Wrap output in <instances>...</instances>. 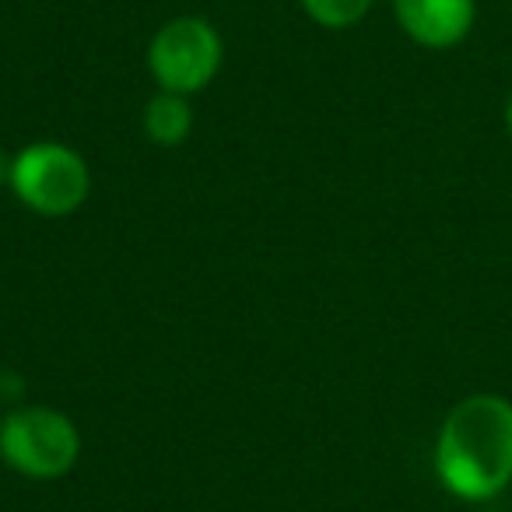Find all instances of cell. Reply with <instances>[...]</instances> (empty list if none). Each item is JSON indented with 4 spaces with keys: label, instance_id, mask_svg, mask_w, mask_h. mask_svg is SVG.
Here are the masks:
<instances>
[{
    "label": "cell",
    "instance_id": "cell-1",
    "mask_svg": "<svg viewBox=\"0 0 512 512\" xmlns=\"http://www.w3.org/2000/svg\"><path fill=\"white\" fill-rule=\"evenodd\" d=\"M435 477L463 502H491L512 484V400L470 393L435 435Z\"/></svg>",
    "mask_w": 512,
    "mask_h": 512
},
{
    "label": "cell",
    "instance_id": "cell-2",
    "mask_svg": "<svg viewBox=\"0 0 512 512\" xmlns=\"http://www.w3.org/2000/svg\"><path fill=\"white\" fill-rule=\"evenodd\" d=\"M81 456V432L64 411L22 407L0 421V460L32 481L71 474Z\"/></svg>",
    "mask_w": 512,
    "mask_h": 512
},
{
    "label": "cell",
    "instance_id": "cell-3",
    "mask_svg": "<svg viewBox=\"0 0 512 512\" xmlns=\"http://www.w3.org/2000/svg\"><path fill=\"white\" fill-rule=\"evenodd\" d=\"M11 190L29 211L64 218L88 200L92 172L85 158L67 144L36 141L11 162Z\"/></svg>",
    "mask_w": 512,
    "mask_h": 512
},
{
    "label": "cell",
    "instance_id": "cell-4",
    "mask_svg": "<svg viewBox=\"0 0 512 512\" xmlns=\"http://www.w3.org/2000/svg\"><path fill=\"white\" fill-rule=\"evenodd\" d=\"M225 46L204 18H172L155 32L148 46V67L158 92L197 95L218 78Z\"/></svg>",
    "mask_w": 512,
    "mask_h": 512
},
{
    "label": "cell",
    "instance_id": "cell-5",
    "mask_svg": "<svg viewBox=\"0 0 512 512\" xmlns=\"http://www.w3.org/2000/svg\"><path fill=\"white\" fill-rule=\"evenodd\" d=\"M393 15L407 39L425 50H453L470 36L477 0H393Z\"/></svg>",
    "mask_w": 512,
    "mask_h": 512
},
{
    "label": "cell",
    "instance_id": "cell-6",
    "mask_svg": "<svg viewBox=\"0 0 512 512\" xmlns=\"http://www.w3.org/2000/svg\"><path fill=\"white\" fill-rule=\"evenodd\" d=\"M144 134L158 148H179L193 134V106L190 95L179 92H158L144 106Z\"/></svg>",
    "mask_w": 512,
    "mask_h": 512
},
{
    "label": "cell",
    "instance_id": "cell-7",
    "mask_svg": "<svg viewBox=\"0 0 512 512\" xmlns=\"http://www.w3.org/2000/svg\"><path fill=\"white\" fill-rule=\"evenodd\" d=\"M299 4L323 29H351L369 15L376 0H299Z\"/></svg>",
    "mask_w": 512,
    "mask_h": 512
},
{
    "label": "cell",
    "instance_id": "cell-8",
    "mask_svg": "<svg viewBox=\"0 0 512 512\" xmlns=\"http://www.w3.org/2000/svg\"><path fill=\"white\" fill-rule=\"evenodd\" d=\"M11 162H15V158H8L4 151H0V186L4 183L11 186Z\"/></svg>",
    "mask_w": 512,
    "mask_h": 512
},
{
    "label": "cell",
    "instance_id": "cell-9",
    "mask_svg": "<svg viewBox=\"0 0 512 512\" xmlns=\"http://www.w3.org/2000/svg\"><path fill=\"white\" fill-rule=\"evenodd\" d=\"M505 130H509V137H512V95H509V102H505Z\"/></svg>",
    "mask_w": 512,
    "mask_h": 512
}]
</instances>
